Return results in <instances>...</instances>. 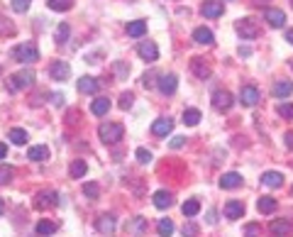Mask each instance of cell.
<instances>
[{
  "label": "cell",
  "instance_id": "obj_37",
  "mask_svg": "<svg viewBox=\"0 0 293 237\" xmlns=\"http://www.w3.org/2000/svg\"><path fill=\"white\" fill-rule=\"evenodd\" d=\"M83 193L91 198V201H95L98 196H100V188H98V183H93V181H88L86 186H83Z\"/></svg>",
  "mask_w": 293,
  "mask_h": 237
},
{
  "label": "cell",
  "instance_id": "obj_20",
  "mask_svg": "<svg viewBox=\"0 0 293 237\" xmlns=\"http://www.w3.org/2000/svg\"><path fill=\"white\" fill-rule=\"evenodd\" d=\"M271 93H274L276 98H288V95L293 93V83L291 81H286V78H283V81H276Z\"/></svg>",
  "mask_w": 293,
  "mask_h": 237
},
{
  "label": "cell",
  "instance_id": "obj_46",
  "mask_svg": "<svg viewBox=\"0 0 293 237\" xmlns=\"http://www.w3.org/2000/svg\"><path fill=\"white\" fill-rule=\"evenodd\" d=\"M183 145H186V137H174V140H171V147H174V149H181Z\"/></svg>",
  "mask_w": 293,
  "mask_h": 237
},
{
  "label": "cell",
  "instance_id": "obj_28",
  "mask_svg": "<svg viewBox=\"0 0 293 237\" xmlns=\"http://www.w3.org/2000/svg\"><path fill=\"white\" fill-rule=\"evenodd\" d=\"M108 110H110V100H108V98H95V100H93V105H91L93 115L103 117V115H108Z\"/></svg>",
  "mask_w": 293,
  "mask_h": 237
},
{
  "label": "cell",
  "instance_id": "obj_5",
  "mask_svg": "<svg viewBox=\"0 0 293 237\" xmlns=\"http://www.w3.org/2000/svg\"><path fill=\"white\" fill-rule=\"evenodd\" d=\"M235 30H237V35L244 37V39H254V37H259V25L249 18L239 20L237 25H235Z\"/></svg>",
  "mask_w": 293,
  "mask_h": 237
},
{
  "label": "cell",
  "instance_id": "obj_44",
  "mask_svg": "<svg viewBox=\"0 0 293 237\" xmlns=\"http://www.w3.org/2000/svg\"><path fill=\"white\" fill-rule=\"evenodd\" d=\"M30 3H32V0H13V10H15V13H27Z\"/></svg>",
  "mask_w": 293,
  "mask_h": 237
},
{
  "label": "cell",
  "instance_id": "obj_47",
  "mask_svg": "<svg viewBox=\"0 0 293 237\" xmlns=\"http://www.w3.org/2000/svg\"><path fill=\"white\" fill-rule=\"evenodd\" d=\"M52 103H54V105H61V103H64V95H61V93H52Z\"/></svg>",
  "mask_w": 293,
  "mask_h": 237
},
{
  "label": "cell",
  "instance_id": "obj_29",
  "mask_svg": "<svg viewBox=\"0 0 293 237\" xmlns=\"http://www.w3.org/2000/svg\"><path fill=\"white\" fill-rule=\"evenodd\" d=\"M198 123H201V110H196V108L183 110V125L193 128V125H198Z\"/></svg>",
  "mask_w": 293,
  "mask_h": 237
},
{
  "label": "cell",
  "instance_id": "obj_16",
  "mask_svg": "<svg viewBox=\"0 0 293 237\" xmlns=\"http://www.w3.org/2000/svg\"><path fill=\"white\" fill-rule=\"evenodd\" d=\"M171 130H174V120H169V117H159V120H154V125H152V132H154L157 137H166Z\"/></svg>",
  "mask_w": 293,
  "mask_h": 237
},
{
  "label": "cell",
  "instance_id": "obj_34",
  "mask_svg": "<svg viewBox=\"0 0 293 237\" xmlns=\"http://www.w3.org/2000/svg\"><path fill=\"white\" fill-rule=\"evenodd\" d=\"M47 5H49L52 10H56V13H66L73 5V0H47Z\"/></svg>",
  "mask_w": 293,
  "mask_h": 237
},
{
  "label": "cell",
  "instance_id": "obj_45",
  "mask_svg": "<svg viewBox=\"0 0 293 237\" xmlns=\"http://www.w3.org/2000/svg\"><path fill=\"white\" fill-rule=\"evenodd\" d=\"M154 76H157L154 71H149L142 76V86H144V88H152V86H154Z\"/></svg>",
  "mask_w": 293,
  "mask_h": 237
},
{
  "label": "cell",
  "instance_id": "obj_4",
  "mask_svg": "<svg viewBox=\"0 0 293 237\" xmlns=\"http://www.w3.org/2000/svg\"><path fill=\"white\" fill-rule=\"evenodd\" d=\"M259 98H261V93L256 86H242V91H239V103L244 105V108H254L256 103H259Z\"/></svg>",
  "mask_w": 293,
  "mask_h": 237
},
{
  "label": "cell",
  "instance_id": "obj_25",
  "mask_svg": "<svg viewBox=\"0 0 293 237\" xmlns=\"http://www.w3.org/2000/svg\"><path fill=\"white\" fill-rule=\"evenodd\" d=\"M98 78H93V76H83V78H78V91L81 93H95L98 91Z\"/></svg>",
  "mask_w": 293,
  "mask_h": 237
},
{
  "label": "cell",
  "instance_id": "obj_50",
  "mask_svg": "<svg viewBox=\"0 0 293 237\" xmlns=\"http://www.w3.org/2000/svg\"><path fill=\"white\" fill-rule=\"evenodd\" d=\"M5 154H8V147H5V145H3V142H0V159H3Z\"/></svg>",
  "mask_w": 293,
  "mask_h": 237
},
{
  "label": "cell",
  "instance_id": "obj_42",
  "mask_svg": "<svg viewBox=\"0 0 293 237\" xmlns=\"http://www.w3.org/2000/svg\"><path fill=\"white\" fill-rule=\"evenodd\" d=\"M181 232H183V237H196L198 235V225H196V222H186Z\"/></svg>",
  "mask_w": 293,
  "mask_h": 237
},
{
  "label": "cell",
  "instance_id": "obj_52",
  "mask_svg": "<svg viewBox=\"0 0 293 237\" xmlns=\"http://www.w3.org/2000/svg\"><path fill=\"white\" fill-rule=\"evenodd\" d=\"M286 39H288V42H291V44H293V27H291V30H288V32H286Z\"/></svg>",
  "mask_w": 293,
  "mask_h": 237
},
{
  "label": "cell",
  "instance_id": "obj_12",
  "mask_svg": "<svg viewBox=\"0 0 293 237\" xmlns=\"http://www.w3.org/2000/svg\"><path fill=\"white\" fill-rule=\"evenodd\" d=\"M146 218H142V215H137V218H132L127 222V232L132 237H144L146 235Z\"/></svg>",
  "mask_w": 293,
  "mask_h": 237
},
{
  "label": "cell",
  "instance_id": "obj_6",
  "mask_svg": "<svg viewBox=\"0 0 293 237\" xmlns=\"http://www.w3.org/2000/svg\"><path fill=\"white\" fill-rule=\"evenodd\" d=\"M54 205H59V193L56 191H42V193H37L35 208L47 210V208H54Z\"/></svg>",
  "mask_w": 293,
  "mask_h": 237
},
{
  "label": "cell",
  "instance_id": "obj_36",
  "mask_svg": "<svg viewBox=\"0 0 293 237\" xmlns=\"http://www.w3.org/2000/svg\"><path fill=\"white\" fill-rule=\"evenodd\" d=\"M157 230H159V235L162 237H171V232H174V222L169 218H162L159 220V225H157Z\"/></svg>",
  "mask_w": 293,
  "mask_h": 237
},
{
  "label": "cell",
  "instance_id": "obj_26",
  "mask_svg": "<svg viewBox=\"0 0 293 237\" xmlns=\"http://www.w3.org/2000/svg\"><path fill=\"white\" fill-rule=\"evenodd\" d=\"M56 230H59V225H56V222H52V220H42V222H37V235H39V237L54 235Z\"/></svg>",
  "mask_w": 293,
  "mask_h": 237
},
{
  "label": "cell",
  "instance_id": "obj_32",
  "mask_svg": "<svg viewBox=\"0 0 293 237\" xmlns=\"http://www.w3.org/2000/svg\"><path fill=\"white\" fill-rule=\"evenodd\" d=\"M71 35V27H69V22H61L59 27H56V35H54V42L56 44H64L66 39Z\"/></svg>",
  "mask_w": 293,
  "mask_h": 237
},
{
  "label": "cell",
  "instance_id": "obj_2",
  "mask_svg": "<svg viewBox=\"0 0 293 237\" xmlns=\"http://www.w3.org/2000/svg\"><path fill=\"white\" fill-rule=\"evenodd\" d=\"M10 56L20 61V64H32L39 59V49H37L35 44H30V42H25V44H18V47H13L10 49Z\"/></svg>",
  "mask_w": 293,
  "mask_h": 237
},
{
  "label": "cell",
  "instance_id": "obj_23",
  "mask_svg": "<svg viewBox=\"0 0 293 237\" xmlns=\"http://www.w3.org/2000/svg\"><path fill=\"white\" fill-rule=\"evenodd\" d=\"M154 205H157L159 210L171 208V205H174V196H171L169 191H157V193H154Z\"/></svg>",
  "mask_w": 293,
  "mask_h": 237
},
{
  "label": "cell",
  "instance_id": "obj_33",
  "mask_svg": "<svg viewBox=\"0 0 293 237\" xmlns=\"http://www.w3.org/2000/svg\"><path fill=\"white\" fill-rule=\"evenodd\" d=\"M256 208H259V213H274L276 210V201L274 198H269V196H264V198H259V203H256Z\"/></svg>",
  "mask_w": 293,
  "mask_h": 237
},
{
  "label": "cell",
  "instance_id": "obj_17",
  "mask_svg": "<svg viewBox=\"0 0 293 237\" xmlns=\"http://www.w3.org/2000/svg\"><path fill=\"white\" fill-rule=\"evenodd\" d=\"M191 69H193V73H196L198 78H203V81L210 76V66L203 61L201 56H193V59H191Z\"/></svg>",
  "mask_w": 293,
  "mask_h": 237
},
{
  "label": "cell",
  "instance_id": "obj_9",
  "mask_svg": "<svg viewBox=\"0 0 293 237\" xmlns=\"http://www.w3.org/2000/svg\"><path fill=\"white\" fill-rule=\"evenodd\" d=\"M137 54L142 56L144 61H157L159 59V49H157L154 42H139L137 44Z\"/></svg>",
  "mask_w": 293,
  "mask_h": 237
},
{
  "label": "cell",
  "instance_id": "obj_30",
  "mask_svg": "<svg viewBox=\"0 0 293 237\" xmlns=\"http://www.w3.org/2000/svg\"><path fill=\"white\" fill-rule=\"evenodd\" d=\"M146 32V22L144 20H134V22H127V35L129 37H142Z\"/></svg>",
  "mask_w": 293,
  "mask_h": 237
},
{
  "label": "cell",
  "instance_id": "obj_14",
  "mask_svg": "<svg viewBox=\"0 0 293 237\" xmlns=\"http://www.w3.org/2000/svg\"><path fill=\"white\" fill-rule=\"evenodd\" d=\"M115 225H117V222H115V218H112V215H108V213L95 220V227H98V232H103V235H112V232H115Z\"/></svg>",
  "mask_w": 293,
  "mask_h": 237
},
{
  "label": "cell",
  "instance_id": "obj_7",
  "mask_svg": "<svg viewBox=\"0 0 293 237\" xmlns=\"http://www.w3.org/2000/svg\"><path fill=\"white\" fill-rule=\"evenodd\" d=\"M157 86H159V91L164 93V95H171V93H176V88H179V78H176V73H162Z\"/></svg>",
  "mask_w": 293,
  "mask_h": 237
},
{
  "label": "cell",
  "instance_id": "obj_24",
  "mask_svg": "<svg viewBox=\"0 0 293 237\" xmlns=\"http://www.w3.org/2000/svg\"><path fill=\"white\" fill-rule=\"evenodd\" d=\"M269 230H271L276 237H283V235H288V232H291V222H288V220H283V218H278V220H274V222L269 225Z\"/></svg>",
  "mask_w": 293,
  "mask_h": 237
},
{
  "label": "cell",
  "instance_id": "obj_56",
  "mask_svg": "<svg viewBox=\"0 0 293 237\" xmlns=\"http://www.w3.org/2000/svg\"><path fill=\"white\" fill-rule=\"evenodd\" d=\"M291 5H293V0H291Z\"/></svg>",
  "mask_w": 293,
  "mask_h": 237
},
{
  "label": "cell",
  "instance_id": "obj_40",
  "mask_svg": "<svg viewBox=\"0 0 293 237\" xmlns=\"http://www.w3.org/2000/svg\"><path fill=\"white\" fill-rule=\"evenodd\" d=\"M244 237H261V227H259L256 222H249V225L244 227Z\"/></svg>",
  "mask_w": 293,
  "mask_h": 237
},
{
  "label": "cell",
  "instance_id": "obj_11",
  "mask_svg": "<svg viewBox=\"0 0 293 237\" xmlns=\"http://www.w3.org/2000/svg\"><path fill=\"white\" fill-rule=\"evenodd\" d=\"M264 20H266L271 27H283V25H286V13H283V10H276V8H266V10H264Z\"/></svg>",
  "mask_w": 293,
  "mask_h": 237
},
{
  "label": "cell",
  "instance_id": "obj_54",
  "mask_svg": "<svg viewBox=\"0 0 293 237\" xmlns=\"http://www.w3.org/2000/svg\"><path fill=\"white\" fill-rule=\"evenodd\" d=\"M291 66H293V59H291Z\"/></svg>",
  "mask_w": 293,
  "mask_h": 237
},
{
  "label": "cell",
  "instance_id": "obj_49",
  "mask_svg": "<svg viewBox=\"0 0 293 237\" xmlns=\"http://www.w3.org/2000/svg\"><path fill=\"white\" fill-rule=\"evenodd\" d=\"M115 69H117V73H129V69H125V66H122V64H117V66H115Z\"/></svg>",
  "mask_w": 293,
  "mask_h": 237
},
{
  "label": "cell",
  "instance_id": "obj_41",
  "mask_svg": "<svg viewBox=\"0 0 293 237\" xmlns=\"http://www.w3.org/2000/svg\"><path fill=\"white\" fill-rule=\"evenodd\" d=\"M132 103H134V95H132V93H129V91L120 95V108H122V110L132 108Z\"/></svg>",
  "mask_w": 293,
  "mask_h": 237
},
{
  "label": "cell",
  "instance_id": "obj_19",
  "mask_svg": "<svg viewBox=\"0 0 293 237\" xmlns=\"http://www.w3.org/2000/svg\"><path fill=\"white\" fill-rule=\"evenodd\" d=\"M261 183L269 186V188H278V186H283V174H278V171H264Z\"/></svg>",
  "mask_w": 293,
  "mask_h": 237
},
{
  "label": "cell",
  "instance_id": "obj_35",
  "mask_svg": "<svg viewBox=\"0 0 293 237\" xmlns=\"http://www.w3.org/2000/svg\"><path fill=\"white\" fill-rule=\"evenodd\" d=\"M10 142H13V145H25V142H27V132H25V130H20V128H13L10 130Z\"/></svg>",
  "mask_w": 293,
  "mask_h": 237
},
{
  "label": "cell",
  "instance_id": "obj_48",
  "mask_svg": "<svg viewBox=\"0 0 293 237\" xmlns=\"http://www.w3.org/2000/svg\"><path fill=\"white\" fill-rule=\"evenodd\" d=\"M286 147L293 149V132H286Z\"/></svg>",
  "mask_w": 293,
  "mask_h": 237
},
{
  "label": "cell",
  "instance_id": "obj_51",
  "mask_svg": "<svg viewBox=\"0 0 293 237\" xmlns=\"http://www.w3.org/2000/svg\"><path fill=\"white\" fill-rule=\"evenodd\" d=\"M239 54H242V56H249V54H252V52H249L247 47H239Z\"/></svg>",
  "mask_w": 293,
  "mask_h": 237
},
{
  "label": "cell",
  "instance_id": "obj_55",
  "mask_svg": "<svg viewBox=\"0 0 293 237\" xmlns=\"http://www.w3.org/2000/svg\"><path fill=\"white\" fill-rule=\"evenodd\" d=\"M0 73H3V69H0Z\"/></svg>",
  "mask_w": 293,
  "mask_h": 237
},
{
  "label": "cell",
  "instance_id": "obj_21",
  "mask_svg": "<svg viewBox=\"0 0 293 237\" xmlns=\"http://www.w3.org/2000/svg\"><path fill=\"white\" fill-rule=\"evenodd\" d=\"M27 159H32V162H44V159H49V147H44V145L30 147Z\"/></svg>",
  "mask_w": 293,
  "mask_h": 237
},
{
  "label": "cell",
  "instance_id": "obj_27",
  "mask_svg": "<svg viewBox=\"0 0 293 237\" xmlns=\"http://www.w3.org/2000/svg\"><path fill=\"white\" fill-rule=\"evenodd\" d=\"M86 171H88V164H86L83 159H73L71 162V169H69L71 179H83V176H86Z\"/></svg>",
  "mask_w": 293,
  "mask_h": 237
},
{
  "label": "cell",
  "instance_id": "obj_18",
  "mask_svg": "<svg viewBox=\"0 0 293 237\" xmlns=\"http://www.w3.org/2000/svg\"><path fill=\"white\" fill-rule=\"evenodd\" d=\"M220 186L222 188H239L242 186V176H239L237 171H227V174L220 176Z\"/></svg>",
  "mask_w": 293,
  "mask_h": 237
},
{
  "label": "cell",
  "instance_id": "obj_1",
  "mask_svg": "<svg viewBox=\"0 0 293 237\" xmlns=\"http://www.w3.org/2000/svg\"><path fill=\"white\" fill-rule=\"evenodd\" d=\"M35 71L32 69H22V71H18L15 76H10V81H8V91L10 93H18L22 91V88H32L35 86Z\"/></svg>",
  "mask_w": 293,
  "mask_h": 237
},
{
  "label": "cell",
  "instance_id": "obj_8",
  "mask_svg": "<svg viewBox=\"0 0 293 237\" xmlns=\"http://www.w3.org/2000/svg\"><path fill=\"white\" fill-rule=\"evenodd\" d=\"M232 93L230 91H215L213 93V105H215V110H220V112H225V110L232 108Z\"/></svg>",
  "mask_w": 293,
  "mask_h": 237
},
{
  "label": "cell",
  "instance_id": "obj_3",
  "mask_svg": "<svg viewBox=\"0 0 293 237\" xmlns=\"http://www.w3.org/2000/svg\"><path fill=\"white\" fill-rule=\"evenodd\" d=\"M122 135H125V128H122L120 123H103V125L98 128V137H100L105 145H115V142H120V140H122Z\"/></svg>",
  "mask_w": 293,
  "mask_h": 237
},
{
  "label": "cell",
  "instance_id": "obj_13",
  "mask_svg": "<svg viewBox=\"0 0 293 237\" xmlns=\"http://www.w3.org/2000/svg\"><path fill=\"white\" fill-rule=\"evenodd\" d=\"M222 3H218V0H205L203 3V8H201V15L203 18H220L222 15Z\"/></svg>",
  "mask_w": 293,
  "mask_h": 237
},
{
  "label": "cell",
  "instance_id": "obj_53",
  "mask_svg": "<svg viewBox=\"0 0 293 237\" xmlns=\"http://www.w3.org/2000/svg\"><path fill=\"white\" fill-rule=\"evenodd\" d=\"M0 215H3V201H0Z\"/></svg>",
  "mask_w": 293,
  "mask_h": 237
},
{
  "label": "cell",
  "instance_id": "obj_38",
  "mask_svg": "<svg viewBox=\"0 0 293 237\" xmlns=\"http://www.w3.org/2000/svg\"><path fill=\"white\" fill-rule=\"evenodd\" d=\"M278 115H281V117H286V120H293V105L291 103H281V105H278Z\"/></svg>",
  "mask_w": 293,
  "mask_h": 237
},
{
  "label": "cell",
  "instance_id": "obj_43",
  "mask_svg": "<svg viewBox=\"0 0 293 237\" xmlns=\"http://www.w3.org/2000/svg\"><path fill=\"white\" fill-rule=\"evenodd\" d=\"M10 179H13V169L3 164V166H0V186H3V183H8Z\"/></svg>",
  "mask_w": 293,
  "mask_h": 237
},
{
  "label": "cell",
  "instance_id": "obj_10",
  "mask_svg": "<svg viewBox=\"0 0 293 237\" xmlns=\"http://www.w3.org/2000/svg\"><path fill=\"white\" fill-rule=\"evenodd\" d=\"M69 73H71L69 61H54V64L49 66V76H52L54 81H66V78H69Z\"/></svg>",
  "mask_w": 293,
  "mask_h": 237
},
{
  "label": "cell",
  "instance_id": "obj_15",
  "mask_svg": "<svg viewBox=\"0 0 293 237\" xmlns=\"http://www.w3.org/2000/svg\"><path fill=\"white\" fill-rule=\"evenodd\" d=\"M244 215V203L242 201H227L225 203V218L237 220Z\"/></svg>",
  "mask_w": 293,
  "mask_h": 237
},
{
  "label": "cell",
  "instance_id": "obj_39",
  "mask_svg": "<svg viewBox=\"0 0 293 237\" xmlns=\"http://www.w3.org/2000/svg\"><path fill=\"white\" fill-rule=\"evenodd\" d=\"M137 162H139V164H149V162H152V152L144 149V147H139V149H137Z\"/></svg>",
  "mask_w": 293,
  "mask_h": 237
},
{
  "label": "cell",
  "instance_id": "obj_22",
  "mask_svg": "<svg viewBox=\"0 0 293 237\" xmlns=\"http://www.w3.org/2000/svg\"><path fill=\"white\" fill-rule=\"evenodd\" d=\"M193 42H198V44H205V47H210V44L215 42V37H213V32H210L208 27H198V30L193 32Z\"/></svg>",
  "mask_w": 293,
  "mask_h": 237
},
{
  "label": "cell",
  "instance_id": "obj_31",
  "mask_svg": "<svg viewBox=\"0 0 293 237\" xmlns=\"http://www.w3.org/2000/svg\"><path fill=\"white\" fill-rule=\"evenodd\" d=\"M181 210H183V215H186V218H193V215H198V213H201V203L191 198V201H186L181 205Z\"/></svg>",
  "mask_w": 293,
  "mask_h": 237
}]
</instances>
